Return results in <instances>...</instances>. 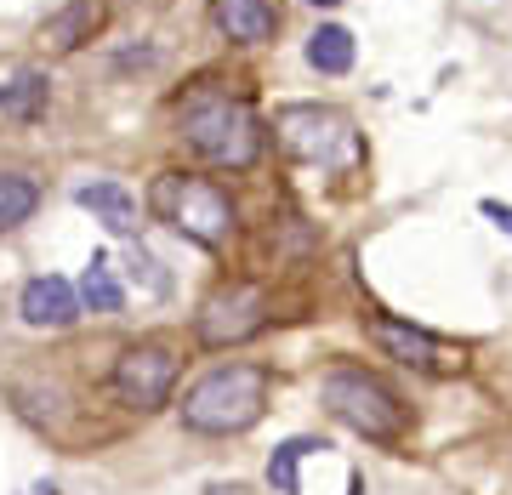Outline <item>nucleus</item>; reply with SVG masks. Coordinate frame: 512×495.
<instances>
[{
	"label": "nucleus",
	"mask_w": 512,
	"mask_h": 495,
	"mask_svg": "<svg viewBox=\"0 0 512 495\" xmlns=\"http://www.w3.org/2000/svg\"><path fill=\"white\" fill-rule=\"evenodd\" d=\"M262 410H268V376L256 365H222L183 393V427L188 433H211V439L256 427Z\"/></svg>",
	"instance_id": "obj_1"
},
{
	"label": "nucleus",
	"mask_w": 512,
	"mask_h": 495,
	"mask_svg": "<svg viewBox=\"0 0 512 495\" xmlns=\"http://www.w3.org/2000/svg\"><path fill=\"white\" fill-rule=\"evenodd\" d=\"M183 137L194 154H205L211 165H228V171H245L262 154V120H256L239 97L228 92H200L183 109Z\"/></svg>",
	"instance_id": "obj_2"
},
{
	"label": "nucleus",
	"mask_w": 512,
	"mask_h": 495,
	"mask_svg": "<svg viewBox=\"0 0 512 495\" xmlns=\"http://www.w3.org/2000/svg\"><path fill=\"white\" fill-rule=\"evenodd\" d=\"M148 205H154L160 222H171L177 234L194 239V245H205V251L228 245V234H234V200H228L217 183H205V177L171 171V177L154 183V200Z\"/></svg>",
	"instance_id": "obj_3"
},
{
	"label": "nucleus",
	"mask_w": 512,
	"mask_h": 495,
	"mask_svg": "<svg viewBox=\"0 0 512 495\" xmlns=\"http://www.w3.org/2000/svg\"><path fill=\"white\" fill-rule=\"evenodd\" d=\"M279 148L302 165H325V171H348L359 160V131L342 109H319V103H291L274 120Z\"/></svg>",
	"instance_id": "obj_4"
},
{
	"label": "nucleus",
	"mask_w": 512,
	"mask_h": 495,
	"mask_svg": "<svg viewBox=\"0 0 512 495\" xmlns=\"http://www.w3.org/2000/svg\"><path fill=\"white\" fill-rule=\"evenodd\" d=\"M325 410L370 444H393L404 433L399 393L382 387L376 376H365V370H330L325 376Z\"/></svg>",
	"instance_id": "obj_5"
},
{
	"label": "nucleus",
	"mask_w": 512,
	"mask_h": 495,
	"mask_svg": "<svg viewBox=\"0 0 512 495\" xmlns=\"http://www.w3.org/2000/svg\"><path fill=\"white\" fill-rule=\"evenodd\" d=\"M262 325H268V291L262 285H222L194 313V330H200L205 348H239Z\"/></svg>",
	"instance_id": "obj_6"
},
{
	"label": "nucleus",
	"mask_w": 512,
	"mask_h": 495,
	"mask_svg": "<svg viewBox=\"0 0 512 495\" xmlns=\"http://www.w3.org/2000/svg\"><path fill=\"white\" fill-rule=\"evenodd\" d=\"M109 382L120 393V404H131V410H160L171 399V387H177V353L160 348V342H137V348H126L114 359Z\"/></svg>",
	"instance_id": "obj_7"
},
{
	"label": "nucleus",
	"mask_w": 512,
	"mask_h": 495,
	"mask_svg": "<svg viewBox=\"0 0 512 495\" xmlns=\"http://www.w3.org/2000/svg\"><path fill=\"white\" fill-rule=\"evenodd\" d=\"M370 342H382L399 365L410 370H427V376H444V370H456L461 365V353L456 348H444L439 336H427V330L416 325H399V319H370Z\"/></svg>",
	"instance_id": "obj_8"
},
{
	"label": "nucleus",
	"mask_w": 512,
	"mask_h": 495,
	"mask_svg": "<svg viewBox=\"0 0 512 495\" xmlns=\"http://www.w3.org/2000/svg\"><path fill=\"white\" fill-rule=\"evenodd\" d=\"M18 313L35 330H63V325H74V319H80V291H74L69 279L40 274V279H29V285H23Z\"/></svg>",
	"instance_id": "obj_9"
},
{
	"label": "nucleus",
	"mask_w": 512,
	"mask_h": 495,
	"mask_svg": "<svg viewBox=\"0 0 512 495\" xmlns=\"http://www.w3.org/2000/svg\"><path fill=\"white\" fill-rule=\"evenodd\" d=\"M211 23L239 46H262L279 29V6L274 0H211Z\"/></svg>",
	"instance_id": "obj_10"
},
{
	"label": "nucleus",
	"mask_w": 512,
	"mask_h": 495,
	"mask_svg": "<svg viewBox=\"0 0 512 495\" xmlns=\"http://www.w3.org/2000/svg\"><path fill=\"white\" fill-rule=\"evenodd\" d=\"M74 200L86 205V211H92L109 234H131V228H137V200H131L120 183H86Z\"/></svg>",
	"instance_id": "obj_11"
},
{
	"label": "nucleus",
	"mask_w": 512,
	"mask_h": 495,
	"mask_svg": "<svg viewBox=\"0 0 512 495\" xmlns=\"http://www.w3.org/2000/svg\"><path fill=\"white\" fill-rule=\"evenodd\" d=\"M97 23H103V6H97V0H69V6L46 23V40H52L57 52H74V46L92 35Z\"/></svg>",
	"instance_id": "obj_12"
},
{
	"label": "nucleus",
	"mask_w": 512,
	"mask_h": 495,
	"mask_svg": "<svg viewBox=\"0 0 512 495\" xmlns=\"http://www.w3.org/2000/svg\"><path fill=\"white\" fill-rule=\"evenodd\" d=\"M0 114L6 120H35V114H46V74H35V69L12 74L0 86Z\"/></svg>",
	"instance_id": "obj_13"
},
{
	"label": "nucleus",
	"mask_w": 512,
	"mask_h": 495,
	"mask_svg": "<svg viewBox=\"0 0 512 495\" xmlns=\"http://www.w3.org/2000/svg\"><path fill=\"white\" fill-rule=\"evenodd\" d=\"M308 63L319 74H348L353 69V35H348V29H336V23L313 29V35H308Z\"/></svg>",
	"instance_id": "obj_14"
},
{
	"label": "nucleus",
	"mask_w": 512,
	"mask_h": 495,
	"mask_svg": "<svg viewBox=\"0 0 512 495\" xmlns=\"http://www.w3.org/2000/svg\"><path fill=\"white\" fill-rule=\"evenodd\" d=\"M80 302H86L92 313H120V308H126V291H120L109 257H92V268L80 274Z\"/></svg>",
	"instance_id": "obj_15"
},
{
	"label": "nucleus",
	"mask_w": 512,
	"mask_h": 495,
	"mask_svg": "<svg viewBox=\"0 0 512 495\" xmlns=\"http://www.w3.org/2000/svg\"><path fill=\"white\" fill-rule=\"evenodd\" d=\"M40 205V188L29 183V177H18V171H0V234L6 228H18V222L35 217Z\"/></svg>",
	"instance_id": "obj_16"
},
{
	"label": "nucleus",
	"mask_w": 512,
	"mask_h": 495,
	"mask_svg": "<svg viewBox=\"0 0 512 495\" xmlns=\"http://www.w3.org/2000/svg\"><path fill=\"white\" fill-rule=\"evenodd\" d=\"M313 450H325L319 439H291L279 444L274 461H268V484H274L279 495H302V478H296V467H302V456H313Z\"/></svg>",
	"instance_id": "obj_17"
},
{
	"label": "nucleus",
	"mask_w": 512,
	"mask_h": 495,
	"mask_svg": "<svg viewBox=\"0 0 512 495\" xmlns=\"http://www.w3.org/2000/svg\"><path fill=\"white\" fill-rule=\"evenodd\" d=\"M484 217L501 228V234H512V205H501V200H484Z\"/></svg>",
	"instance_id": "obj_18"
},
{
	"label": "nucleus",
	"mask_w": 512,
	"mask_h": 495,
	"mask_svg": "<svg viewBox=\"0 0 512 495\" xmlns=\"http://www.w3.org/2000/svg\"><path fill=\"white\" fill-rule=\"evenodd\" d=\"M29 495H57V484H35V490H29Z\"/></svg>",
	"instance_id": "obj_19"
},
{
	"label": "nucleus",
	"mask_w": 512,
	"mask_h": 495,
	"mask_svg": "<svg viewBox=\"0 0 512 495\" xmlns=\"http://www.w3.org/2000/svg\"><path fill=\"white\" fill-rule=\"evenodd\" d=\"M308 6H342V0H308Z\"/></svg>",
	"instance_id": "obj_20"
}]
</instances>
